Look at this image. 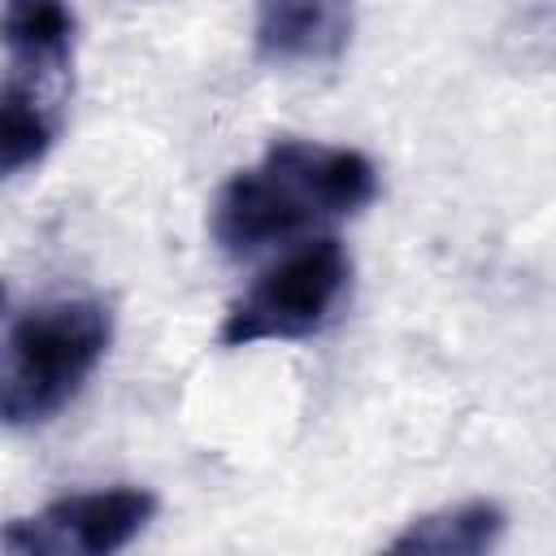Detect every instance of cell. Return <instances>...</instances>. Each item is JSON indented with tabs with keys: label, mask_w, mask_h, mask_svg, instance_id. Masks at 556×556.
I'll return each instance as SVG.
<instances>
[{
	"label": "cell",
	"mask_w": 556,
	"mask_h": 556,
	"mask_svg": "<svg viewBox=\"0 0 556 556\" xmlns=\"http://www.w3.org/2000/svg\"><path fill=\"white\" fill-rule=\"evenodd\" d=\"M65 87L70 78L9 65V78L0 83V182L35 169L52 152Z\"/></svg>",
	"instance_id": "6"
},
{
	"label": "cell",
	"mask_w": 556,
	"mask_h": 556,
	"mask_svg": "<svg viewBox=\"0 0 556 556\" xmlns=\"http://www.w3.org/2000/svg\"><path fill=\"white\" fill-rule=\"evenodd\" d=\"M156 513V495L143 486H104L61 495L0 530V547L22 556H109L126 547Z\"/></svg>",
	"instance_id": "4"
},
{
	"label": "cell",
	"mask_w": 556,
	"mask_h": 556,
	"mask_svg": "<svg viewBox=\"0 0 556 556\" xmlns=\"http://www.w3.org/2000/svg\"><path fill=\"white\" fill-rule=\"evenodd\" d=\"M504 508L495 500H465L413 517L387 547L391 552H430V556H482L504 539Z\"/></svg>",
	"instance_id": "8"
},
{
	"label": "cell",
	"mask_w": 556,
	"mask_h": 556,
	"mask_svg": "<svg viewBox=\"0 0 556 556\" xmlns=\"http://www.w3.org/2000/svg\"><path fill=\"white\" fill-rule=\"evenodd\" d=\"M356 30V0H256V56L269 65L339 61Z\"/></svg>",
	"instance_id": "5"
},
{
	"label": "cell",
	"mask_w": 556,
	"mask_h": 556,
	"mask_svg": "<svg viewBox=\"0 0 556 556\" xmlns=\"http://www.w3.org/2000/svg\"><path fill=\"white\" fill-rule=\"evenodd\" d=\"M378 195V169L365 152L313 139H278L217 191L208 208L213 243L243 261L313 226L352 217Z\"/></svg>",
	"instance_id": "1"
},
{
	"label": "cell",
	"mask_w": 556,
	"mask_h": 556,
	"mask_svg": "<svg viewBox=\"0 0 556 556\" xmlns=\"http://www.w3.org/2000/svg\"><path fill=\"white\" fill-rule=\"evenodd\" d=\"M0 304H4V287H0Z\"/></svg>",
	"instance_id": "9"
},
{
	"label": "cell",
	"mask_w": 556,
	"mask_h": 556,
	"mask_svg": "<svg viewBox=\"0 0 556 556\" xmlns=\"http://www.w3.org/2000/svg\"><path fill=\"white\" fill-rule=\"evenodd\" d=\"M113 339L100 300H52L26 313L0 348V426L56 417L96 374Z\"/></svg>",
	"instance_id": "2"
},
{
	"label": "cell",
	"mask_w": 556,
	"mask_h": 556,
	"mask_svg": "<svg viewBox=\"0 0 556 556\" xmlns=\"http://www.w3.org/2000/svg\"><path fill=\"white\" fill-rule=\"evenodd\" d=\"M352 287V256L339 239H313L274 269H265L222 317V348L287 343L317 334Z\"/></svg>",
	"instance_id": "3"
},
{
	"label": "cell",
	"mask_w": 556,
	"mask_h": 556,
	"mask_svg": "<svg viewBox=\"0 0 556 556\" xmlns=\"http://www.w3.org/2000/svg\"><path fill=\"white\" fill-rule=\"evenodd\" d=\"M0 48L17 70L70 78L74 9L65 0H0Z\"/></svg>",
	"instance_id": "7"
}]
</instances>
